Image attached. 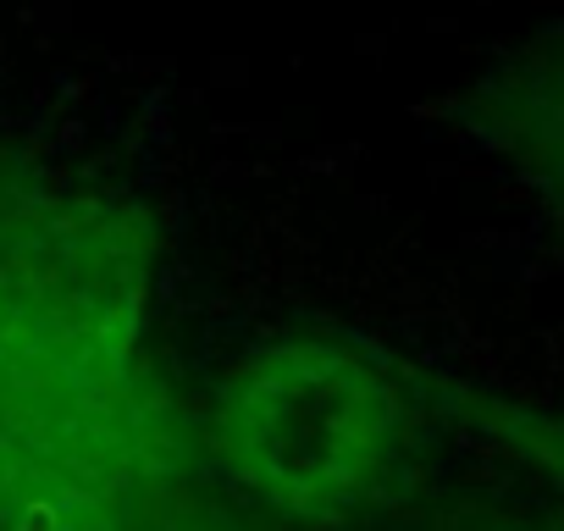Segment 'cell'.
I'll return each mask as SVG.
<instances>
[{
	"instance_id": "obj_1",
	"label": "cell",
	"mask_w": 564,
	"mask_h": 531,
	"mask_svg": "<svg viewBox=\"0 0 564 531\" xmlns=\"http://www.w3.org/2000/svg\"><path fill=\"white\" fill-rule=\"evenodd\" d=\"M531 100H536V133H531L536 139V172H542L553 205L564 210V40L547 45V62L536 73Z\"/></svg>"
}]
</instances>
